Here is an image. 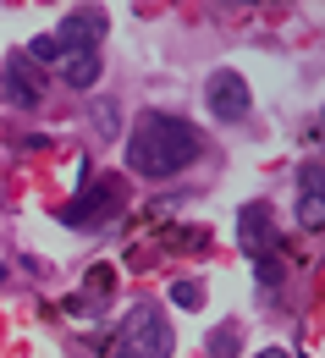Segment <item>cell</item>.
Segmentation results:
<instances>
[{
    "mask_svg": "<svg viewBox=\"0 0 325 358\" xmlns=\"http://www.w3.org/2000/svg\"><path fill=\"white\" fill-rule=\"evenodd\" d=\"M198 160V133L187 127L182 116H166V110H149V116H138V127H133V138H127V166L138 171V177H177V171H187Z\"/></svg>",
    "mask_w": 325,
    "mask_h": 358,
    "instance_id": "cell-1",
    "label": "cell"
},
{
    "mask_svg": "<svg viewBox=\"0 0 325 358\" xmlns=\"http://www.w3.org/2000/svg\"><path fill=\"white\" fill-rule=\"evenodd\" d=\"M105 358H171V325L160 320L154 303H138L122 320V331H116V342H110Z\"/></svg>",
    "mask_w": 325,
    "mask_h": 358,
    "instance_id": "cell-2",
    "label": "cell"
},
{
    "mask_svg": "<svg viewBox=\"0 0 325 358\" xmlns=\"http://www.w3.org/2000/svg\"><path fill=\"white\" fill-rule=\"evenodd\" d=\"M237 243H243V254L259 265V281L276 292L281 287V254H276V231H270V210H265V204H243V215H237Z\"/></svg>",
    "mask_w": 325,
    "mask_h": 358,
    "instance_id": "cell-3",
    "label": "cell"
},
{
    "mask_svg": "<svg viewBox=\"0 0 325 358\" xmlns=\"http://www.w3.org/2000/svg\"><path fill=\"white\" fill-rule=\"evenodd\" d=\"M105 11L99 6H83V11H66L61 17V28H55V45H61V55H78V50H99V39H105Z\"/></svg>",
    "mask_w": 325,
    "mask_h": 358,
    "instance_id": "cell-4",
    "label": "cell"
},
{
    "mask_svg": "<svg viewBox=\"0 0 325 358\" xmlns=\"http://www.w3.org/2000/svg\"><path fill=\"white\" fill-rule=\"evenodd\" d=\"M204 99H210V116H221V122H243L248 116V83L237 78V72H210V83H204Z\"/></svg>",
    "mask_w": 325,
    "mask_h": 358,
    "instance_id": "cell-5",
    "label": "cell"
},
{
    "mask_svg": "<svg viewBox=\"0 0 325 358\" xmlns=\"http://www.w3.org/2000/svg\"><path fill=\"white\" fill-rule=\"evenodd\" d=\"M0 99H6V105H22V110L45 99V89H39V72H34L22 55H11V61H6V72H0Z\"/></svg>",
    "mask_w": 325,
    "mask_h": 358,
    "instance_id": "cell-6",
    "label": "cell"
},
{
    "mask_svg": "<svg viewBox=\"0 0 325 358\" xmlns=\"http://www.w3.org/2000/svg\"><path fill=\"white\" fill-rule=\"evenodd\" d=\"M116 204H122V187H116V182H99V187H89V193L66 210V221L72 226H99L105 215H116Z\"/></svg>",
    "mask_w": 325,
    "mask_h": 358,
    "instance_id": "cell-7",
    "label": "cell"
},
{
    "mask_svg": "<svg viewBox=\"0 0 325 358\" xmlns=\"http://www.w3.org/2000/svg\"><path fill=\"white\" fill-rule=\"evenodd\" d=\"M298 226L320 231L325 226V187H320V160L303 166V187H298Z\"/></svg>",
    "mask_w": 325,
    "mask_h": 358,
    "instance_id": "cell-8",
    "label": "cell"
},
{
    "mask_svg": "<svg viewBox=\"0 0 325 358\" xmlns=\"http://www.w3.org/2000/svg\"><path fill=\"white\" fill-rule=\"evenodd\" d=\"M61 78H66V89H94V83H99V55H94V50L61 55Z\"/></svg>",
    "mask_w": 325,
    "mask_h": 358,
    "instance_id": "cell-9",
    "label": "cell"
},
{
    "mask_svg": "<svg viewBox=\"0 0 325 358\" xmlns=\"http://www.w3.org/2000/svg\"><path fill=\"white\" fill-rule=\"evenodd\" d=\"M28 66H50V61H61V45H55V34H39L34 45H28V55H22Z\"/></svg>",
    "mask_w": 325,
    "mask_h": 358,
    "instance_id": "cell-10",
    "label": "cell"
},
{
    "mask_svg": "<svg viewBox=\"0 0 325 358\" xmlns=\"http://www.w3.org/2000/svg\"><path fill=\"white\" fill-rule=\"evenodd\" d=\"M171 303H177V309H198V303H204L198 281H177V287H171Z\"/></svg>",
    "mask_w": 325,
    "mask_h": 358,
    "instance_id": "cell-11",
    "label": "cell"
},
{
    "mask_svg": "<svg viewBox=\"0 0 325 358\" xmlns=\"http://www.w3.org/2000/svg\"><path fill=\"white\" fill-rule=\"evenodd\" d=\"M232 348H237V331L226 325V331H215V342H210V358H232Z\"/></svg>",
    "mask_w": 325,
    "mask_h": 358,
    "instance_id": "cell-12",
    "label": "cell"
},
{
    "mask_svg": "<svg viewBox=\"0 0 325 358\" xmlns=\"http://www.w3.org/2000/svg\"><path fill=\"white\" fill-rule=\"evenodd\" d=\"M254 358H287V353H281V348H265V353H254Z\"/></svg>",
    "mask_w": 325,
    "mask_h": 358,
    "instance_id": "cell-13",
    "label": "cell"
}]
</instances>
